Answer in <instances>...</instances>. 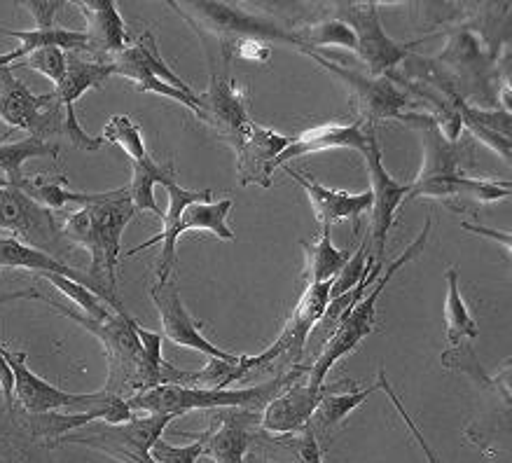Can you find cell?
<instances>
[{"label":"cell","mask_w":512,"mask_h":463,"mask_svg":"<svg viewBox=\"0 0 512 463\" xmlns=\"http://www.w3.org/2000/svg\"><path fill=\"white\" fill-rule=\"evenodd\" d=\"M136 216L129 190L120 188L101 192L94 204L82 206L64 220L61 234L92 255L89 276L103 293L117 300V258H120L122 234Z\"/></svg>","instance_id":"cell-1"},{"label":"cell","mask_w":512,"mask_h":463,"mask_svg":"<svg viewBox=\"0 0 512 463\" xmlns=\"http://www.w3.org/2000/svg\"><path fill=\"white\" fill-rule=\"evenodd\" d=\"M309 365H295L286 375L269 379L265 384L248 386V389H206V386H183V384H159L155 389L141 391L127 398V405L134 410H143L148 414H171V417H183V414L195 410H253L258 412L269 400L286 391L290 384L297 382Z\"/></svg>","instance_id":"cell-2"},{"label":"cell","mask_w":512,"mask_h":463,"mask_svg":"<svg viewBox=\"0 0 512 463\" xmlns=\"http://www.w3.org/2000/svg\"><path fill=\"white\" fill-rule=\"evenodd\" d=\"M45 302L50 304V307L59 309L66 319H71L73 323H78V326L89 330V333L103 344L108 358V379L101 389L103 393L127 400L131 396H136V393L155 389V386L162 384V379L148 368V363H145L141 340H138L136 333V321L131 319L127 312H115L108 321H94L85 314L73 312V309L61 307V304L47 300V297Z\"/></svg>","instance_id":"cell-3"},{"label":"cell","mask_w":512,"mask_h":463,"mask_svg":"<svg viewBox=\"0 0 512 463\" xmlns=\"http://www.w3.org/2000/svg\"><path fill=\"white\" fill-rule=\"evenodd\" d=\"M199 36L211 33L223 47L227 59L237 54L239 47L248 43H265V40H276V43H288L297 47V38L293 29L274 22L258 12H248L237 3H169Z\"/></svg>","instance_id":"cell-4"},{"label":"cell","mask_w":512,"mask_h":463,"mask_svg":"<svg viewBox=\"0 0 512 463\" xmlns=\"http://www.w3.org/2000/svg\"><path fill=\"white\" fill-rule=\"evenodd\" d=\"M428 234H431V218H426V223L421 227L419 237L412 241V246H407L405 251L391 262L389 269H386L384 274H379V279L368 288V293H365L363 300L358 302L342 321H339V326L332 330V335L323 342L321 351H318L316 363L309 365V372H307L309 386H314V389L323 386L325 375L332 370V365H335L339 358L347 356L349 351H354L365 337L372 335V330H375L379 295L384 293V288L389 286V281L407 265V262L419 258V255L424 253Z\"/></svg>","instance_id":"cell-5"},{"label":"cell","mask_w":512,"mask_h":463,"mask_svg":"<svg viewBox=\"0 0 512 463\" xmlns=\"http://www.w3.org/2000/svg\"><path fill=\"white\" fill-rule=\"evenodd\" d=\"M337 19L354 31L356 52L368 66L372 78H382L389 68L398 66L419 43L400 45L384 33L379 22V3H337Z\"/></svg>","instance_id":"cell-6"},{"label":"cell","mask_w":512,"mask_h":463,"mask_svg":"<svg viewBox=\"0 0 512 463\" xmlns=\"http://www.w3.org/2000/svg\"><path fill=\"white\" fill-rule=\"evenodd\" d=\"M365 164H368L370 174V192H372V230H370V246L372 253L370 258L375 260V267H384V255H386V239L393 223H396V213L400 204L405 202V197L410 195V183H400L393 178L389 171L384 169L382 162V150H379L377 134L370 138L368 148L363 150Z\"/></svg>","instance_id":"cell-7"},{"label":"cell","mask_w":512,"mask_h":463,"mask_svg":"<svg viewBox=\"0 0 512 463\" xmlns=\"http://www.w3.org/2000/svg\"><path fill=\"white\" fill-rule=\"evenodd\" d=\"M330 286L332 281L311 283V286H307L279 340L258 356H244L248 372L269 368V365L283 361V358H286V361H300L304 344H307L311 333H314V328L321 323L325 307H328Z\"/></svg>","instance_id":"cell-8"},{"label":"cell","mask_w":512,"mask_h":463,"mask_svg":"<svg viewBox=\"0 0 512 463\" xmlns=\"http://www.w3.org/2000/svg\"><path fill=\"white\" fill-rule=\"evenodd\" d=\"M12 372H15V405L29 414H47V412H80L103 403L108 393H68L61 391L26 365V351L3 349Z\"/></svg>","instance_id":"cell-9"},{"label":"cell","mask_w":512,"mask_h":463,"mask_svg":"<svg viewBox=\"0 0 512 463\" xmlns=\"http://www.w3.org/2000/svg\"><path fill=\"white\" fill-rule=\"evenodd\" d=\"M321 64L325 71L335 75L337 80H342L344 85L351 89L354 99L361 108V120L368 124H375V120H391V117H398L410 108V96H407L403 89H398L389 78H368V75H361L358 71H349V68L332 64L321 54H316L314 50H300Z\"/></svg>","instance_id":"cell-10"},{"label":"cell","mask_w":512,"mask_h":463,"mask_svg":"<svg viewBox=\"0 0 512 463\" xmlns=\"http://www.w3.org/2000/svg\"><path fill=\"white\" fill-rule=\"evenodd\" d=\"M150 297L155 302L159 321H162V333L169 342L178 344V347L199 351V354L216 358V361L225 363H239L241 356L230 354V351L216 347L206 340V335L199 328V323L192 319L188 309L181 300V293H178L174 281H155L150 286Z\"/></svg>","instance_id":"cell-11"},{"label":"cell","mask_w":512,"mask_h":463,"mask_svg":"<svg viewBox=\"0 0 512 463\" xmlns=\"http://www.w3.org/2000/svg\"><path fill=\"white\" fill-rule=\"evenodd\" d=\"M232 204H234L232 199L190 204L188 209L183 211V216L178 218L174 230L166 234V237L145 239L141 246L131 248L127 255L131 258V255L141 253L145 248L162 244V255H159V265H157V281H169V276L174 272V265H176V246H178V239H181V234L190 230H202V232L216 234V237L223 241H234V232L227 227V216H230Z\"/></svg>","instance_id":"cell-12"},{"label":"cell","mask_w":512,"mask_h":463,"mask_svg":"<svg viewBox=\"0 0 512 463\" xmlns=\"http://www.w3.org/2000/svg\"><path fill=\"white\" fill-rule=\"evenodd\" d=\"M199 101H202L199 120L216 129L220 138L230 143L234 152H239L253 122L248 117L246 89L232 78H220L218 73H213L211 85L204 96H199Z\"/></svg>","instance_id":"cell-13"},{"label":"cell","mask_w":512,"mask_h":463,"mask_svg":"<svg viewBox=\"0 0 512 463\" xmlns=\"http://www.w3.org/2000/svg\"><path fill=\"white\" fill-rule=\"evenodd\" d=\"M0 232H5L12 239H24L31 244H45L59 237L57 220L52 218L50 209L40 206L38 202L22 192L19 188L0 190Z\"/></svg>","instance_id":"cell-14"},{"label":"cell","mask_w":512,"mask_h":463,"mask_svg":"<svg viewBox=\"0 0 512 463\" xmlns=\"http://www.w3.org/2000/svg\"><path fill=\"white\" fill-rule=\"evenodd\" d=\"M307 372L265 405V412L260 414V426L265 431L276 435H295L304 426H309L311 414H314L318 400L328 391V384L314 389L307 382Z\"/></svg>","instance_id":"cell-15"},{"label":"cell","mask_w":512,"mask_h":463,"mask_svg":"<svg viewBox=\"0 0 512 463\" xmlns=\"http://www.w3.org/2000/svg\"><path fill=\"white\" fill-rule=\"evenodd\" d=\"M176 417L171 414H148V417H134L127 424L101 428L94 435H82V438H61L66 445H87L106 452V449H122L131 454L150 456V449L155 442L162 438V433L169 428Z\"/></svg>","instance_id":"cell-16"},{"label":"cell","mask_w":512,"mask_h":463,"mask_svg":"<svg viewBox=\"0 0 512 463\" xmlns=\"http://www.w3.org/2000/svg\"><path fill=\"white\" fill-rule=\"evenodd\" d=\"M372 136H375V127L363 120H356L351 124H321V127L302 131L297 138H290L288 148L276 157L272 169L276 171L281 167H288V162L297 160V157L335 148H354L363 152L368 148Z\"/></svg>","instance_id":"cell-17"},{"label":"cell","mask_w":512,"mask_h":463,"mask_svg":"<svg viewBox=\"0 0 512 463\" xmlns=\"http://www.w3.org/2000/svg\"><path fill=\"white\" fill-rule=\"evenodd\" d=\"M134 419V412L127 405V400L108 396L103 403L89 407V410L80 412H47V414H31L33 433L40 438H47L50 442L61 440L66 433L75 431V428H85L96 421H103L108 426H120Z\"/></svg>","instance_id":"cell-18"},{"label":"cell","mask_w":512,"mask_h":463,"mask_svg":"<svg viewBox=\"0 0 512 463\" xmlns=\"http://www.w3.org/2000/svg\"><path fill=\"white\" fill-rule=\"evenodd\" d=\"M108 64L113 66V75H122V78L131 80L134 85H141L143 80L157 78L183 89V92H195V89H192L183 78H178L174 68L162 59V54L157 50L155 33L152 31H145L134 45H129L124 52L110 57Z\"/></svg>","instance_id":"cell-19"},{"label":"cell","mask_w":512,"mask_h":463,"mask_svg":"<svg viewBox=\"0 0 512 463\" xmlns=\"http://www.w3.org/2000/svg\"><path fill=\"white\" fill-rule=\"evenodd\" d=\"M290 138L276 134L272 129L258 127L251 122L244 145L237 152L239 183L241 185H260V188H272V164L283 150L288 148Z\"/></svg>","instance_id":"cell-20"},{"label":"cell","mask_w":512,"mask_h":463,"mask_svg":"<svg viewBox=\"0 0 512 463\" xmlns=\"http://www.w3.org/2000/svg\"><path fill=\"white\" fill-rule=\"evenodd\" d=\"M12 71H15L12 66L0 68V120L10 129H22L29 131V136H38L52 94L36 96Z\"/></svg>","instance_id":"cell-21"},{"label":"cell","mask_w":512,"mask_h":463,"mask_svg":"<svg viewBox=\"0 0 512 463\" xmlns=\"http://www.w3.org/2000/svg\"><path fill=\"white\" fill-rule=\"evenodd\" d=\"M260 421L253 410H225L223 417L213 421V426L202 438L204 454L216 463H244L248 447H251V431L248 426Z\"/></svg>","instance_id":"cell-22"},{"label":"cell","mask_w":512,"mask_h":463,"mask_svg":"<svg viewBox=\"0 0 512 463\" xmlns=\"http://www.w3.org/2000/svg\"><path fill=\"white\" fill-rule=\"evenodd\" d=\"M75 5L87 19V52L115 57L131 45L127 24L115 0H78Z\"/></svg>","instance_id":"cell-23"},{"label":"cell","mask_w":512,"mask_h":463,"mask_svg":"<svg viewBox=\"0 0 512 463\" xmlns=\"http://www.w3.org/2000/svg\"><path fill=\"white\" fill-rule=\"evenodd\" d=\"M290 178L300 183V188L309 195L311 209L316 213V220L323 227H330L332 223H339L344 218H358L361 213L370 211L372 206V192L365 190L361 195H349V192H337L330 188H323L321 183L311 181L304 174H297L293 169H286Z\"/></svg>","instance_id":"cell-24"},{"label":"cell","mask_w":512,"mask_h":463,"mask_svg":"<svg viewBox=\"0 0 512 463\" xmlns=\"http://www.w3.org/2000/svg\"><path fill=\"white\" fill-rule=\"evenodd\" d=\"M433 197V199H473V202L494 204L498 199L510 197V185H501L494 181H475L466 176H445V178H428V181L410 183V195L405 199Z\"/></svg>","instance_id":"cell-25"},{"label":"cell","mask_w":512,"mask_h":463,"mask_svg":"<svg viewBox=\"0 0 512 463\" xmlns=\"http://www.w3.org/2000/svg\"><path fill=\"white\" fill-rule=\"evenodd\" d=\"M379 386L372 384L370 389H358L356 382H349V379H342V382L328 384V391L325 396L318 400L314 414H311L309 426L314 435L328 433L330 428L342 424L344 419L349 417L356 407H361L365 400H368L372 393H377Z\"/></svg>","instance_id":"cell-26"},{"label":"cell","mask_w":512,"mask_h":463,"mask_svg":"<svg viewBox=\"0 0 512 463\" xmlns=\"http://www.w3.org/2000/svg\"><path fill=\"white\" fill-rule=\"evenodd\" d=\"M113 75V66L108 61H85L80 57H68V68L64 80L54 87V96L64 106L66 113H75V103L89 89H99Z\"/></svg>","instance_id":"cell-27"},{"label":"cell","mask_w":512,"mask_h":463,"mask_svg":"<svg viewBox=\"0 0 512 463\" xmlns=\"http://www.w3.org/2000/svg\"><path fill=\"white\" fill-rule=\"evenodd\" d=\"M19 190L26 192L33 202H38L40 206H45V209H64L66 204H78L80 209L82 206H89L94 204L96 199L101 197L99 195H87V192H75L68 188L66 178L64 176H24L22 183L17 185Z\"/></svg>","instance_id":"cell-28"},{"label":"cell","mask_w":512,"mask_h":463,"mask_svg":"<svg viewBox=\"0 0 512 463\" xmlns=\"http://www.w3.org/2000/svg\"><path fill=\"white\" fill-rule=\"evenodd\" d=\"M171 178H176L174 167L171 164H157L150 155L141 162L131 164V183L127 185V190L136 211H152L155 216H162L155 199V185L169 183Z\"/></svg>","instance_id":"cell-29"},{"label":"cell","mask_w":512,"mask_h":463,"mask_svg":"<svg viewBox=\"0 0 512 463\" xmlns=\"http://www.w3.org/2000/svg\"><path fill=\"white\" fill-rule=\"evenodd\" d=\"M304 253H307V269H304V279L311 286V283H325L332 281L335 276L342 272L344 265L351 260V251H337L332 246L330 239V227H323L321 239L316 244H307L302 241Z\"/></svg>","instance_id":"cell-30"},{"label":"cell","mask_w":512,"mask_h":463,"mask_svg":"<svg viewBox=\"0 0 512 463\" xmlns=\"http://www.w3.org/2000/svg\"><path fill=\"white\" fill-rule=\"evenodd\" d=\"M447 302H445V321H447V342L449 347H459L463 342H473L480 335V328L470 316L466 302L461 297L459 272L449 267L447 272Z\"/></svg>","instance_id":"cell-31"},{"label":"cell","mask_w":512,"mask_h":463,"mask_svg":"<svg viewBox=\"0 0 512 463\" xmlns=\"http://www.w3.org/2000/svg\"><path fill=\"white\" fill-rule=\"evenodd\" d=\"M31 157H59V145L43 141L38 136H26L24 141L15 143H0V174L5 176V181L12 188H17L22 183V167Z\"/></svg>","instance_id":"cell-32"},{"label":"cell","mask_w":512,"mask_h":463,"mask_svg":"<svg viewBox=\"0 0 512 463\" xmlns=\"http://www.w3.org/2000/svg\"><path fill=\"white\" fill-rule=\"evenodd\" d=\"M5 36L17 38L19 45L17 52L22 54V61L29 57V54L45 50V47H59V50H75V52H87V33L85 31H68V29H33V31H10L0 29Z\"/></svg>","instance_id":"cell-33"},{"label":"cell","mask_w":512,"mask_h":463,"mask_svg":"<svg viewBox=\"0 0 512 463\" xmlns=\"http://www.w3.org/2000/svg\"><path fill=\"white\" fill-rule=\"evenodd\" d=\"M297 50H316V47H344L356 52V36L342 19H325V22L311 24L307 29L295 31Z\"/></svg>","instance_id":"cell-34"},{"label":"cell","mask_w":512,"mask_h":463,"mask_svg":"<svg viewBox=\"0 0 512 463\" xmlns=\"http://www.w3.org/2000/svg\"><path fill=\"white\" fill-rule=\"evenodd\" d=\"M442 365H447V368H454V370H461V372H468V375L475 377V382H480L482 386H487V389H491V391L501 393L505 405H510V389H508V384H503V379L510 377V370H503L496 379L487 377V372L482 370V365L475 358L470 344L449 347L445 354H442Z\"/></svg>","instance_id":"cell-35"},{"label":"cell","mask_w":512,"mask_h":463,"mask_svg":"<svg viewBox=\"0 0 512 463\" xmlns=\"http://www.w3.org/2000/svg\"><path fill=\"white\" fill-rule=\"evenodd\" d=\"M103 143H113L117 148H122L129 155L131 162H141L148 157L145 150V141L141 134V127L127 115H115L110 117L103 127Z\"/></svg>","instance_id":"cell-36"},{"label":"cell","mask_w":512,"mask_h":463,"mask_svg":"<svg viewBox=\"0 0 512 463\" xmlns=\"http://www.w3.org/2000/svg\"><path fill=\"white\" fill-rule=\"evenodd\" d=\"M47 283H52L54 288L59 290V293H64L68 300H73L78 307L85 312V316H89V319L94 321H108L110 314L106 309V304H103V300L99 295L94 293V290H89L87 286H82V283L73 281V279H66V276L61 274H54V272H43L40 274Z\"/></svg>","instance_id":"cell-37"},{"label":"cell","mask_w":512,"mask_h":463,"mask_svg":"<svg viewBox=\"0 0 512 463\" xmlns=\"http://www.w3.org/2000/svg\"><path fill=\"white\" fill-rule=\"evenodd\" d=\"M372 265H375V260L370 258V241H365V244L356 251V255H351V260L344 265L342 272L332 279L330 300H337V297H342L344 293H349V290H354L358 283H361L363 276L370 272Z\"/></svg>","instance_id":"cell-38"},{"label":"cell","mask_w":512,"mask_h":463,"mask_svg":"<svg viewBox=\"0 0 512 463\" xmlns=\"http://www.w3.org/2000/svg\"><path fill=\"white\" fill-rule=\"evenodd\" d=\"M19 66L33 68L45 78H50L54 82V87L64 80L66 68H68V54L59 47H45V50H38L26 57L24 61H19Z\"/></svg>","instance_id":"cell-39"},{"label":"cell","mask_w":512,"mask_h":463,"mask_svg":"<svg viewBox=\"0 0 512 463\" xmlns=\"http://www.w3.org/2000/svg\"><path fill=\"white\" fill-rule=\"evenodd\" d=\"M204 456L202 440L188 442V445H171L159 438L150 449V459L155 463H197Z\"/></svg>","instance_id":"cell-40"},{"label":"cell","mask_w":512,"mask_h":463,"mask_svg":"<svg viewBox=\"0 0 512 463\" xmlns=\"http://www.w3.org/2000/svg\"><path fill=\"white\" fill-rule=\"evenodd\" d=\"M377 386H379V391H382V393H386V396H389V400H391V403H393V407H396V410H398V414H400V417H403V419H405V424H407V428H410V433L414 435V440H417V445L421 447V452H424V456H426V461H428V463H442V461L438 459V454H435V452H433V449H431V445H428V442H426V438H424V435H421V431H419V426H417V424H414V421H412V417H410V414H407V410H405V405H403V403H400V398L396 396V393H393V386L389 384V379H386V372H384V370H379V375H377Z\"/></svg>","instance_id":"cell-41"},{"label":"cell","mask_w":512,"mask_h":463,"mask_svg":"<svg viewBox=\"0 0 512 463\" xmlns=\"http://www.w3.org/2000/svg\"><path fill=\"white\" fill-rule=\"evenodd\" d=\"M288 447L293 452V463H323L321 447H318V438L311 426H304L300 433H295L288 440Z\"/></svg>","instance_id":"cell-42"},{"label":"cell","mask_w":512,"mask_h":463,"mask_svg":"<svg viewBox=\"0 0 512 463\" xmlns=\"http://www.w3.org/2000/svg\"><path fill=\"white\" fill-rule=\"evenodd\" d=\"M24 8L36 19V29H52L57 12L64 8V0H24Z\"/></svg>","instance_id":"cell-43"},{"label":"cell","mask_w":512,"mask_h":463,"mask_svg":"<svg viewBox=\"0 0 512 463\" xmlns=\"http://www.w3.org/2000/svg\"><path fill=\"white\" fill-rule=\"evenodd\" d=\"M3 344H0V393H3L5 405L10 407L15 405V372H12L8 358L3 354Z\"/></svg>","instance_id":"cell-44"},{"label":"cell","mask_w":512,"mask_h":463,"mask_svg":"<svg viewBox=\"0 0 512 463\" xmlns=\"http://www.w3.org/2000/svg\"><path fill=\"white\" fill-rule=\"evenodd\" d=\"M461 227L463 230H468V232H473V234H480V237H489V239H494V241H498V244L501 246H505L510 251V246H512V237L508 232H498V230H491V227H480V225H470V223H461Z\"/></svg>","instance_id":"cell-45"},{"label":"cell","mask_w":512,"mask_h":463,"mask_svg":"<svg viewBox=\"0 0 512 463\" xmlns=\"http://www.w3.org/2000/svg\"><path fill=\"white\" fill-rule=\"evenodd\" d=\"M22 302V300H45V295L40 290H12V293H0V307L10 302Z\"/></svg>","instance_id":"cell-46"},{"label":"cell","mask_w":512,"mask_h":463,"mask_svg":"<svg viewBox=\"0 0 512 463\" xmlns=\"http://www.w3.org/2000/svg\"><path fill=\"white\" fill-rule=\"evenodd\" d=\"M106 456H110V459L120 461V463H155L150 459V456L145 454H131V452H122V449H106L103 452Z\"/></svg>","instance_id":"cell-47"},{"label":"cell","mask_w":512,"mask_h":463,"mask_svg":"<svg viewBox=\"0 0 512 463\" xmlns=\"http://www.w3.org/2000/svg\"><path fill=\"white\" fill-rule=\"evenodd\" d=\"M19 61H22V54H19L17 50H12V52H5V54H0V68L15 66V64H19Z\"/></svg>","instance_id":"cell-48"},{"label":"cell","mask_w":512,"mask_h":463,"mask_svg":"<svg viewBox=\"0 0 512 463\" xmlns=\"http://www.w3.org/2000/svg\"><path fill=\"white\" fill-rule=\"evenodd\" d=\"M244 463H267V456L265 454H251V456H246Z\"/></svg>","instance_id":"cell-49"},{"label":"cell","mask_w":512,"mask_h":463,"mask_svg":"<svg viewBox=\"0 0 512 463\" xmlns=\"http://www.w3.org/2000/svg\"><path fill=\"white\" fill-rule=\"evenodd\" d=\"M3 188H8V181H5V176L0 174V190H3Z\"/></svg>","instance_id":"cell-50"}]
</instances>
